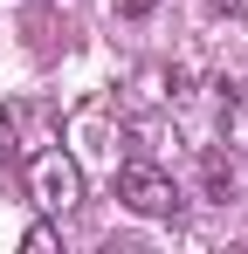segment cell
Listing matches in <instances>:
<instances>
[{"instance_id": "obj_1", "label": "cell", "mask_w": 248, "mask_h": 254, "mask_svg": "<svg viewBox=\"0 0 248 254\" xmlns=\"http://www.w3.org/2000/svg\"><path fill=\"white\" fill-rule=\"evenodd\" d=\"M28 199H35L41 213H69L83 199V172H76V158H69L62 144L28 151Z\"/></svg>"}, {"instance_id": "obj_2", "label": "cell", "mask_w": 248, "mask_h": 254, "mask_svg": "<svg viewBox=\"0 0 248 254\" xmlns=\"http://www.w3.org/2000/svg\"><path fill=\"white\" fill-rule=\"evenodd\" d=\"M118 199L138 213V220H172V213H179V186H172V172L131 158V165L118 172Z\"/></svg>"}, {"instance_id": "obj_3", "label": "cell", "mask_w": 248, "mask_h": 254, "mask_svg": "<svg viewBox=\"0 0 248 254\" xmlns=\"http://www.w3.org/2000/svg\"><path fill=\"white\" fill-rule=\"evenodd\" d=\"M0 144L7 151H41V144H55V124H48V110H35V103H7L0 110Z\"/></svg>"}, {"instance_id": "obj_4", "label": "cell", "mask_w": 248, "mask_h": 254, "mask_svg": "<svg viewBox=\"0 0 248 254\" xmlns=\"http://www.w3.org/2000/svg\"><path fill=\"white\" fill-rule=\"evenodd\" d=\"M221 130H228V144H235V151H248V83L228 89V103H221Z\"/></svg>"}, {"instance_id": "obj_5", "label": "cell", "mask_w": 248, "mask_h": 254, "mask_svg": "<svg viewBox=\"0 0 248 254\" xmlns=\"http://www.w3.org/2000/svg\"><path fill=\"white\" fill-rule=\"evenodd\" d=\"M200 179H207V192H214V199H235V165H228L221 151H207V165H200Z\"/></svg>"}, {"instance_id": "obj_6", "label": "cell", "mask_w": 248, "mask_h": 254, "mask_svg": "<svg viewBox=\"0 0 248 254\" xmlns=\"http://www.w3.org/2000/svg\"><path fill=\"white\" fill-rule=\"evenodd\" d=\"M21 248H28V254H55V227H28Z\"/></svg>"}, {"instance_id": "obj_7", "label": "cell", "mask_w": 248, "mask_h": 254, "mask_svg": "<svg viewBox=\"0 0 248 254\" xmlns=\"http://www.w3.org/2000/svg\"><path fill=\"white\" fill-rule=\"evenodd\" d=\"M214 7H221L228 21H248V0H214Z\"/></svg>"}]
</instances>
